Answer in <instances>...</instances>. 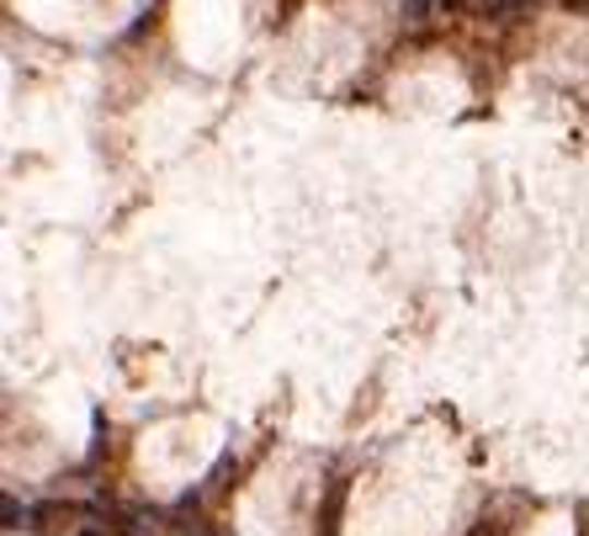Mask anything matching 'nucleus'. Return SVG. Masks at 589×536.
<instances>
[{
	"instance_id": "obj_2",
	"label": "nucleus",
	"mask_w": 589,
	"mask_h": 536,
	"mask_svg": "<svg viewBox=\"0 0 589 536\" xmlns=\"http://www.w3.org/2000/svg\"><path fill=\"white\" fill-rule=\"evenodd\" d=\"M568 5H574V11H589V0H568Z\"/></svg>"
},
{
	"instance_id": "obj_1",
	"label": "nucleus",
	"mask_w": 589,
	"mask_h": 536,
	"mask_svg": "<svg viewBox=\"0 0 589 536\" xmlns=\"http://www.w3.org/2000/svg\"><path fill=\"white\" fill-rule=\"evenodd\" d=\"M409 5H414V11H425V5H435V0H409Z\"/></svg>"
}]
</instances>
